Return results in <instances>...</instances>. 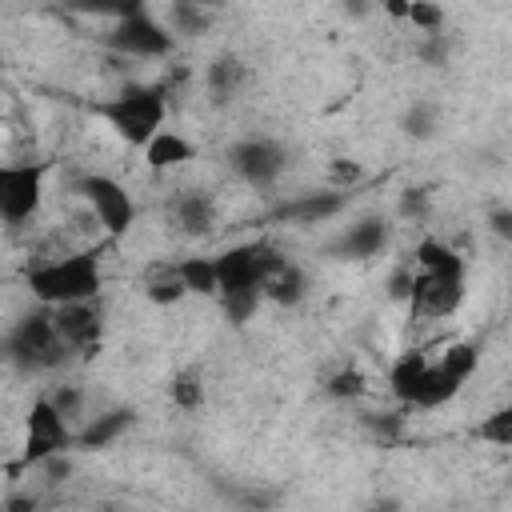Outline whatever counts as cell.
Here are the masks:
<instances>
[{"label":"cell","instance_id":"cell-31","mask_svg":"<svg viewBox=\"0 0 512 512\" xmlns=\"http://www.w3.org/2000/svg\"><path fill=\"white\" fill-rule=\"evenodd\" d=\"M508 220H512V216H508V212H504V208H500V212H496V216H492V228H496V232H500V236H512V224H508Z\"/></svg>","mask_w":512,"mask_h":512},{"label":"cell","instance_id":"cell-22","mask_svg":"<svg viewBox=\"0 0 512 512\" xmlns=\"http://www.w3.org/2000/svg\"><path fill=\"white\" fill-rule=\"evenodd\" d=\"M168 396H172V404H176L180 412H200V408H204V400H208V384H204V372H200L196 364H184V368L172 376V384H168Z\"/></svg>","mask_w":512,"mask_h":512},{"label":"cell","instance_id":"cell-28","mask_svg":"<svg viewBox=\"0 0 512 512\" xmlns=\"http://www.w3.org/2000/svg\"><path fill=\"white\" fill-rule=\"evenodd\" d=\"M480 440L492 448H512V408H496L480 420Z\"/></svg>","mask_w":512,"mask_h":512},{"label":"cell","instance_id":"cell-5","mask_svg":"<svg viewBox=\"0 0 512 512\" xmlns=\"http://www.w3.org/2000/svg\"><path fill=\"white\" fill-rule=\"evenodd\" d=\"M52 160H0V224L24 228L44 208Z\"/></svg>","mask_w":512,"mask_h":512},{"label":"cell","instance_id":"cell-26","mask_svg":"<svg viewBox=\"0 0 512 512\" xmlns=\"http://www.w3.org/2000/svg\"><path fill=\"white\" fill-rule=\"evenodd\" d=\"M68 12H80V16H100V20H120V16H132V12H144L148 0H64Z\"/></svg>","mask_w":512,"mask_h":512},{"label":"cell","instance_id":"cell-6","mask_svg":"<svg viewBox=\"0 0 512 512\" xmlns=\"http://www.w3.org/2000/svg\"><path fill=\"white\" fill-rule=\"evenodd\" d=\"M176 44H180L176 32L160 16H152V8L120 16L104 32V48L124 60H168L176 52Z\"/></svg>","mask_w":512,"mask_h":512},{"label":"cell","instance_id":"cell-18","mask_svg":"<svg viewBox=\"0 0 512 512\" xmlns=\"http://www.w3.org/2000/svg\"><path fill=\"white\" fill-rule=\"evenodd\" d=\"M132 420H136L132 408H108L100 416H88L76 428V448H108V444H116L132 428Z\"/></svg>","mask_w":512,"mask_h":512},{"label":"cell","instance_id":"cell-23","mask_svg":"<svg viewBox=\"0 0 512 512\" xmlns=\"http://www.w3.org/2000/svg\"><path fill=\"white\" fill-rule=\"evenodd\" d=\"M176 272H180L188 296H204V300L216 296V264H212V256H180Z\"/></svg>","mask_w":512,"mask_h":512},{"label":"cell","instance_id":"cell-30","mask_svg":"<svg viewBox=\"0 0 512 512\" xmlns=\"http://www.w3.org/2000/svg\"><path fill=\"white\" fill-rule=\"evenodd\" d=\"M380 4H384V12H388V16L404 20V16H408V4H412V0H380Z\"/></svg>","mask_w":512,"mask_h":512},{"label":"cell","instance_id":"cell-21","mask_svg":"<svg viewBox=\"0 0 512 512\" xmlns=\"http://www.w3.org/2000/svg\"><path fill=\"white\" fill-rule=\"evenodd\" d=\"M164 24L176 32V40H180V36H204V32L216 24V12H212L204 0H172Z\"/></svg>","mask_w":512,"mask_h":512},{"label":"cell","instance_id":"cell-3","mask_svg":"<svg viewBox=\"0 0 512 512\" xmlns=\"http://www.w3.org/2000/svg\"><path fill=\"white\" fill-rule=\"evenodd\" d=\"M24 288L32 292L36 304H76V300H96L104 292V264L92 248L80 252H60L48 260L28 264Z\"/></svg>","mask_w":512,"mask_h":512},{"label":"cell","instance_id":"cell-10","mask_svg":"<svg viewBox=\"0 0 512 512\" xmlns=\"http://www.w3.org/2000/svg\"><path fill=\"white\" fill-rule=\"evenodd\" d=\"M228 168L236 180H244L256 192H268L280 184L284 168H288V152L280 140L272 136H244L228 148Z\"/></svg>","mask_w":512,"mask_h":512},{"label":"cell","instance_id":"cell-15","mask_svg":"<svg viewBox=\"0 0 512 512\" xmlns=\"http://www.w3.org/2000/svg\"><path fill=\"white\" fill-rule=\"evenodd\" d=\"M344 208H348V192H340V188L300 192V196H292V200L280 204V220H292V224H300V228H312V224L336 220Z\"/></svg>","mask_w":512,"mask_h":512},{"label":"cell","instance_id":"cell-11","mask_svg":"<svg viewBox=\"0 0 512 512\" xmlns=\"http://www.w3.org/2000/svg\"><path fill=\"white\" fill-rule=\"evenodd\" d=\"M52 324H56L60 340L76 356L96 352L100 340H104V308H100V296L96 300H76V304H56L52 308Z\"/></svg>","mask_w":512,"mask_h":512},{"label":"cell","instance_id":"cell-13","mask_svg":"<svg viewBox=\"0 0 512 512\" xmlns=\"http://www.w3.org/2000/svg\"><path fill=\"white\" fill-rule=\"evenodd\" d=\"M168 220L180 236H208L216 228V196L208 188H180L168 200Z\"/></svg>","mask_w":512,"mask_h":512},{"label":"cell","instance_id":"cell-2","mask_svg":"<svg viewBox=\"0 0 512 512\" xmlns=\"http://www.w3.org/2000/svg\"><path fill=\"white\" fill-rule=\"evenodd\" d=\"M88 112L128 148H144L168 124V88L148 80H128L116 92L88 104Z\"/></svg>","mask_w":512,"mask_h":512},{"label":"cell","instance_id":"cell-14","mask_svg":"<svg viewBox=\"0 0 512 512\" xmlns=\"http://www.w3.org/2000/svg\"><path fill=\"white\" fill-rule=\"evenodd\" d=\"M260 292H264V304H276V308H300V304L308 300V272H304L296 260H288V256L280 252V256L268 264Z\"/></svg>","mask_w":512,"mask_h":512},{"label":"cell","instance_id":"cell-29","mask_svg":"<svg viewBox=\"0 0 512 512\" xmlns=\"http://www.w3.org/2000/svg\"><path fill=\"white\" fill-rule=\"evenodd\" d=\"M404 20H408V24H416V32L436 36V32H440V24H444V12H440V4H432V0H412Z\"/></svg>","mask_w":512,"mask_h":512},{"label":"cell","instance_id":"cell-8","mask_svg":"<svg viewBox=\"0 0 512 512\" xmlns=\"http://www.w3.org/2000/svg\"><path fill=\"white\" fill-rule=\"evenodd\" d=\"M76 448V428L68 424V416L48 400V392H40L28 412H24V444H20V464L24 468H40L48 456L56 452H72Z\"/></svg>","mask_w":512,"mask_h":512},{"label":"cell","instance_id":"cell-25","mask_svg":"<svg viewBox=\"0 0 512 512\" xmlns=\"http://www.w3.org/2000/svg\"><path fill=\"white\" fill-rule=\"evenodd\" d=\"M48 400L68 416V424H72V428H80V424L88 420V392H84L80 384H72V380L52 384V388H48Z\"/></svg>","mask_w":512,"mask_h":512},{"label":"cell","instance_id":"cell-16","mask_svg":"<svg viewBox=\"0 0 512 512\" xmlns=\"http://www.w3.org/2000/svg\"><path fill=\"white\" fill-rule=\"evenodd\" d=\"M140 156H144V164L152 168V172H172V168H184V164H192L196 156H200V148L184 136V132H176V128H160L144 148H140Z\"/></svg>","mask_w":512,"mask_h":512},{"label":"cell","instance_id":"cell-17","mask_svg":"<svg viewBox=\"0 0 512 512\" xmlns=\"http://www.w3.org/2000/svg\"><path fill=\"white\" fill-rule=\"evenodd\" d=\"M244 84H248V64L240 56L220 52V56L208 60V68H204V92H208L212 104H232L244 92Z\"/></svg>","mask_w":512,"mask_h":512},{"label":"cell","instance_id":"cell-12","mask_svg":"<svg viewBox=\"0 0 512 512\" xmlns=\"http://www.w3.org/2000/svg\"><path fill=\"white\" fill-rule=\"evenodd\" d=\"M388 240H392V224L380 212H364L328 240V252L336 260H372L388 248Z\"/></svg>","mask_w":512,"mask_h":512},{"label":"cell","instance_id":"cell-7","mask_svg":"<svg viewBox=\"0 0 512 512\" xmlns=\"http://www.w3.org/2000/svg\"><path fill=\"white\" fill-rule=\"evenodd\" d=\"M76 196L88 204V212L96 216L104 236L124 240L136 228V196L128 192L124 180H116L108 172H84L76 180Z\"/></svg>","mask_w":512,"mask_h":512},{"label":"cell","instance_id":"cell-9","mask_svg":"<svg viewBox=\"0 0 512 512\" xmlns=\"http://www.w3.org/2000/svg\"><path fill=\"white\" fill-rule=\"evenodd\" d=\"M280 256L272 240H240L212 256L216 264V296L220 292H260L268 264ZM212 296V300H216Z\"/></svg>","mask_w":512,"mask_h":512},{"label":"cell","instance_id":"cell-24","mask_svg":"<svg viewBox=\"0 0 512 512\" xmlns=\"http://www.w3.org/2000/svg\"><path fill=\"white\" fill-rule=\"evenodd\" d=\"M400 132H404L408 140H416V144L432 140V136L440 132V108H436L432 100H412V104L404 108V116H400Z\"/></svg>","mask_w":512,"mask_h":512},{"label":"cell","instance_id":"cell-32","mask_svg":"<svg viewBox=\"0 0 512 512\" xmlns=\"http://www.w3.org/2000/svg\"><path fill=\"white\" fill-rule=\"evenodd\" d=\"M204 4H208V8H212V12H220V8H228V4H232V0H204Z\"/></svg>","mask_w":512,"mask_h":512},{"label":"cell","instance_id":"cell-4","mask_svg":"<svg viewBox=\"0 0 512 512\" xmlns=\"http://www.w3.org/2000/svg\"><path fill=\"white\" fill-rule=\"evenodd\" d=\"M0 356L24 376H56L76 352L60 340V332L52 324V308L36 304L32 312L12 320V328L0 340Z\"/></svg>","mask_w":512,"mask_h":512},{"label":"cell","instance_id":"cell-1","mask_svg":"<svg viewBox=\"0 0 512 512\" xmlns=\"http://www.w3.org/2000/svg\"><path fill=\"white\" fill-rule=\"evenodd\" d=\"M412 280H408V308L416 320H448L468 292V264L456 248L436 236H424L412 252Z\"/></svg>","mask_w":512,"mask_h":512},{"label":"cell","instance_id":"cell-20","mask_svg":"<svg viewBox=\"0 0 512 512\" xmlns=\"http://www.w3.org/2000/svg\"><path fill=\"white\" fill-rule=\"evenodd\" d=\"M424 368H428V352H420V348L400 352V356L388 364V392H392L400 404H412V396H416V388H420Z\"/></svg>","mask_w":512,"mask_h":512},{"label":"cell","instance_id":"cell-19","mask_svg":"<svg viewBox=\"0 0 512 512\" xmlns=\"http://www.w3.org/2000/svg\"><path fill=\"white\" fill-rule=\"evenodd\" d=\"M140 292H144V300L156 304V308H172V304H180V300L188 296V288H184V280H180V272H176V260L152 264V268L144 272V280H140Z\"/></svg>","mask_w":512,"mask_h":512},{"label":"cell","instance_id":"cell-27","mask_svg":"<svg viewBox=\"0 0 512 512\" xmlns=\"http://www.w3.org/2000/svg\"><path fill=\"white\" fill-rule=\"evenodd\" d=\"M324 392H328L332 400H356V396H364V372H360L356 364H344V368H336V372L324 380Z\"/></svg>","mask_w":512,"mask_h":512}]
</instances>
